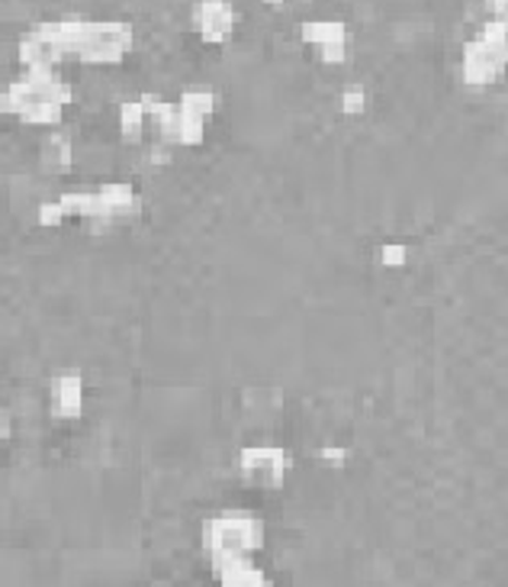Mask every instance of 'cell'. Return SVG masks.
<instances>
[{"mask_svg":"<svg viewBox=\"0 0 508 587\" xmlns=\"http://www.w3.org/2000/svg\"><path fill=\"white\" fill-rule=\"evenodd\" d=\"M377 262L383 268H403L409 262V246L406 242H383L377 249Z\"/></svg>","mask_w":508,"mask_h":587,"instance_id":"17","label":"cell"},{"mask_svg":"<svg viewBox=\"0 0 508 587\" xmlns=\"http://www.w3.org/2000/svg\"><path fill=\"white\" fill-rule=\"evenodd\" d=\"M200 542L209 559L216 555H254L264 546V523L249 510H229L203 520Z\"/></svg>","mask_w":508,"mask_h":587,"instance_id":"2","label":"cell"},{"mask_svg":"<svg viewBox=\"0 0 508 587\" xmlns=\"http://www.w3.org/2000/svg\"><path fill=\"white\" fill-rule=\"evenodd\" d=\"M97 195H100V220L97 223H90V229L97 233V229H106V226H113V223H123V220H132L139 210H142V200L136 195V188L129 185V182H103L100 188H97Z\"/></svg>","mask_w":508,"mask_h":587,"instance_id":"7","label":"cell"},{"mask_svg":"<svg viewBox=\"0 0 508 587\" xmlns=\"http://www.w3.org/2000/svg\"><path fill=\"white\" fill-rule=\"evenodd\" d=\"M75 162V149L65 136H49L46 146H42V168L46 172H68Z\"/></svg>","mask_w":508,"mask_h":587,"instance_id":"14","label":"cell"},{"mask_svg":"<svg viewBox=\"0 0 508 587\" xmlns=\"http://www.w3.org/2000/svg\"><path fill=\"white\" fill-rule=\"evenodd\" d=\"M219 585L226 587H267L270 578L254 565L252 555H216L209 559Z\"/></svg>","mask_w":508,"mask_h":587,"instance_id":"11","label":"cell"},{"mask_svg":"<svg viewBox=\"0 0 508 587\" xmlns=\"http://www.w3.org/2000/svg\"><path fill=\"white\" fill-rule=\"evenodd\" d=\"M264 3H267V7H280L283 0H264Z\"/></svg>","mask_w":508,"mask_h":587,"instance_id":"22","label":"cell"},{"mask_svg":"<svg viewBox=\"0 0 508 587\" xmlns=\"http://www.w3.org/2000/svg\"><path fill=\"white\" fill-rule=\"evenodd\" d=\"M506 72V59H503L496 49H490L480 36L463 46V52H460V78H463V85H470V88H490V85H496Z\"/></svg>","mask_w":508,"mask_h":587,"instance_id":"5","label":"cell"},{"mask_svg":"<svg viewBox=\"0 0 508 587\" xmlns=\"http://www.w3.org/2000/svg\"><path fill=\"white\" fill-rule=\"evenodd\" d=\"M136 46L132 23L123 20H81V39H78V62L85 65H119Z\"/></svg>","mask_w":508,"mask_h":587,"instance_id":"3","label":"cell"},{"mask_svg":"<svg viewBox=\"0 0 508 587\" xmlns=\"http://www.w3.org/2000/svg\"><path fill=\"white\" fill-rule=\"evenodd\" d=\"M177 103H180L187 113L209 120V116H213V110H216V95H213L209 88H190V91H183V95L177 98Z\"/></svg>","mask_w":508,"mask_h":587,"instance_id":"15","label":"cell"},{"mask_svg":"<svg viewBox=\"0 0 508 587\" xmlns=\"http://www.w3.org/2000/svg\"><path fill=\"white\" fill-rule=\"evenodd\" d=\"M65 220H68V213H65L62 200H46V203H39V210H36V223L46 226V229H59Z\"/></svg>","mask_w":508,"mask_h":587,"instance_id":"18","label":"cell"},{"mask_svg":"<svg viewBox=\"0 0 508 587\" xmlns=\"http://www.w3.org/2000/svg\"><path fill=\"white\" fill-rule=\"evenodd\" d=\"M65 103H72V85L55 72H26L10 82L0 95V110L16 116L26 126H59L65 116Z\"/></svg>","mask_w":508,"mask_h":587,"instance_id":"1","label":"cell"},{"mask_svg":"<svg viewBox=\"0 0 508 587\" xmlns=\"http://www.w3.org/2000/svg\"><path fill=\"white\" fill-rule=\"evenodd\" d=\"M480 39H483L490 49H496V52L506 59V65H508V23H503V20H490V23H483Z\"/></svg>","mask_w":508,"mask_h":587,"instance_id":"16","label":"cell"},{"mask_svg":"<svg viewBox=\"0 0 508 587\" xmlns=\"http://www.w3.org/2000/svg\"><path fill=\"white\" fill-rule=\"evenodd\" d=\"M193 29L203 42L223 46L236 29V10L229 0H200L193 7Z\"/></svg>","mask_w":508,"mask_h":587,"instance_id":"8","label":"cell"},{"mask_svg":"<svg viewBox=\"0 0 508 587\" xmlns=\"http://www.w3.org/2000/svg\"><path fill=\"white\" fill-rule=\"evenodd\" d=\"M149 123H152V116H149L142 98L126 100V103L119 107V136H123L126 142H139V139L145 136V126H149Z\"/></svg>","mask_w":508,"mask_h":587,"instance_id":"12","label":"cell"},{"mask_svg":"<svg viewBox=\"0 0 508 587\" xmlns=\"http://www.w3.org/2000/svg\"><path fill=\"white\" fill-rule=\"evenodd\" d=\"M290 472V455L283 446H270V442H257V446H245L239 452V475L245 485L261 490L283 488Z\"/></svg>","mask_w":508,"mask_h":587,"instance_id":"4","label":"cell"},{"mask_svg":"<svg viewBox=\"0 0 508 587\" xmlns=\"http://www.w3.org/2000/svg\"><path fill=\"white\" fill-rule=\"evenodd\" d=\"M486 7H490L493 20H503V23H508V0H486Z\"/></svg>","mask_w":508,"mask_h":587,"instance_id":"21","label":"cell"},{"mask_svg":"<svg viewBox=\"0 0 508 587\" xmlns=\"http://www.w3.org/2000/svg\"><path fill=\"white\" fill-rule=\"evenodd\" d=\"M16 52H20V62L26 72H55V65L62 62V52L55 49V42L49 39V33L42 26H33L20 39Z\"/></svg>","mask_w":508,"mask_h":587,"instance_id":"10","label":"cell"},{"mask_svg":"<svg viewBox=\"0 0 508 587\" xmlns=\"http://www.w3.org/2000/svg\"><path fill=\"white\" fill-rule=\"evenodd\" d=\"M367 110V91L360 85H347L341 91V113L344 116H360Z\"/></svg>","mask_w":508,"mask_h":587,"instance_id":"19","label":"cell"},{"mask_svg":"<svg viewBox=\"0 0 508 587\" xmlns=\"http://www.w3.org/2000/svg\"><path fill=\"white\" fill-rule=\"evenodd\" d=\"M300 39L313 46L326 65H341L347 59V26L341 20H306Z\"/></svg>","mask_w":508,"mask_h":587,"instance_id":"6","label":"cell"},{"mask_svg":"<svg viewBox=\"0 0 508 587\" xmlns=\"http://www.w3.org/2000/svg\"><path fill=\"white\" fill-rule=\"evenodd\" d=\"M65 213L68 216H78V220H87V223H97L103 213H100V195L97 191H65L59 197Z\"/></svg>","mask_w":508,"mask_h":587,"instance_id":"13","label":"cell"},{"mask_svg":"<svg viewBox=\"0 0 508 587\" xmlns=\"http://www.w3.org/2000/svg\"><path fill=\"white\" fill-rule=\"evenodd\" d=\"M319 459H322L326 465H332V469H341V465L347 462V449H344V446H322V449H319Z\"/></svg>","mask_w":508,"mask_h":587,"instance_id":"20","label":"cell"},{"mask_svg":"<svg viewBox=\"0 0 508 587\" xmlns=\"http://www.w3.org/2000/svg\"><path fill=\"white\" fill-rule=\"evenodd\" d=\"M49 410L59 420H78L85 413V378L65 372L49 385Z\"/></svg>","mask_w":508,"mask_h":587,"instance_id":"9","label":"cell"}]
</instances>
